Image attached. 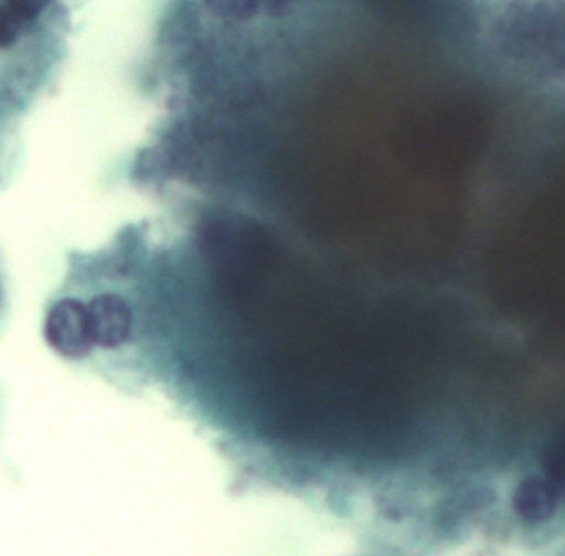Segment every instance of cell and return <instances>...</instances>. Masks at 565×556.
<instances>
[{
	"mask_svg": "<svg viewBox=\"0 0 565 556\" xmlns=\"http://www.w3.org/2000/svg\"><path fill=\"white\" fill-rule=\"evenodd\" d=\"M44 338L64 357H82L95 344L88 311L77 300H60L44 320Z\"/></svg>",
	"mask_w": 565,
	"mask_h": 556,
	"instance_id": "6da1fadb",
	"label": "cell"
},
{
	"mask_svg": "<svg viewBox=\"0 0 565 556\" xmlns=\"http://www.w3.org/2000/svg\"><path fill=\"white\" fill-rule=\"evenodd\" d=\"M86 311H88V322H90V333L95 344L113 349L128 338L132 327V313L126 300L119 298L117 293L95 296L88 302Z\"/></svg>",
	"mask_w": 565,
	"mask_h": 556,
	"instance_id": "7a4b0ae2",
	"label": "cell"
},
{
	"mask_svg": "<svg viewBox=\"0 0 565 556\" xmlns=\"http://www.w3.org/2000/svg\"><path fill=\"white\" fill-rule=\"evenodd\" d=\"M24 22L0 0V49H7L18 42Z\"/></svg>",
	"mask_w": 565,
	"mask_h": 556,
	"instance_id": "3957f363",
	"label": "cell"
},
{
	"mask_svg": "<svg viewBox=\"0 0 565 556\" xmlns=\"http://www.w3.org/2000/svg\"><path fill=\"white\" fill-rule=\"evenodd\" d=\"M24 24L33 22L51 0H2Z\"/></svg>",
	"mask_w": 565,
	"mask_h": 556,
	"instance_id": "277c9868",
	"label": "cell"
},
{
	"mask_svg": "<svg viewBox=\"0 0 565 556\" xmlns=\"http://www.w3.org/2000/svg\"><path fill=\"white\" fill-rule=\"evenodd\" d=\"M214 11L223 13V15H234V18H243L252 11V0H205Z\"/></svg>",
	"mask_w": 565,
	"mask_h": 556,
	"instance_id": "5b68a950",
	"label": "cell"
},
{
	"mask_svg": "<svg viewBox=\"0 0 565 556\" xmlns=\"http://www.w3.org/2000/svg\"><path fill=\"white\" fill-rule=\"evenodd\" d=\"M371 556H397V554H371Z\"/></svg>",
	"mask_w": 565,
	"mask_h": 556,
	"instance_id": "8992f818",
	"label": "cell"
}]
</instances>
